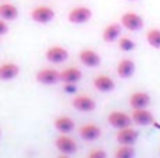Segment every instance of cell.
Wrapping results in <instances>:
<instances>
[{
  "label": "cell",
  "instance_id": "1",
  "mask_svg": "<svg viewBox=\"0 0 160 158\" xmlns=\"http://www.w3.org/2000/svg\"><path fill=\"white\" fill-rule=\"evenodd\" d=\"M121 24L128 31H139L143 28V18L133 11H128V13L122 14Z\"/></svg>",
  "mask_w": 160,
  "mask_h": 158
},
{
  "label": "cell",
  "instance_id": "2",
  "mask_svg": "<svg viewBox=\"0 0 160 158\" xmlns=\"http://www.w3.org/2000/svg\"><path fill=\"white\" fill-rule=\"evenodd\" d=\"M108 123L115 129H124L132 125V118L131 115L125 114L122 111H112L107 118Z\"/></svg>",
  "mask_w": 160,
  "mask_h": 158
},
{
  "label": "cell",
  "instance_id": "3",
  "mask_svg": "<svg viewBox=\"0 0 160 158\" xmlns=\"http://www.w3.org/2000/svg\"><path fill=\"white\" fill-rule=\"evenodd\" d=\"M139 137V133L136 129H133L132 126H128L124 129H118L117 132V142L119 143V146H133L136 143Z\"/></svg>",
  "mask_w": 160,
  "mask_h": 158
},
{
  "label": "cell",
  "instance_id": "4",
  "mask_svg": "<svg viewBox=\"0 0 160 158\" xmlns=\"http://www.w3.org/2000/svg\"><path fill=\"white\" fill-rule=\"evenodd\" d=\"M53 17H55V11L48 6H38L31 11V18L39 24H48L53 20Z\"/></svg>",
  "mask_w": 160,
  "mask_h": 158
},
{
  "label": "cell",
  "instance_id": "5",
  "mask_svg": "<svg viewBox=\"0 0 160 158\" xmlns=\"http://www.w3.org/2000/svg\"><path fill=\"white\" fill-rule=\"evenodd\" d=\"M91 10L88 7H84V6H79V7H75L70 10L69 16H68V20L73 24H84L88 20L91 18Z\"/></svg>",
  "mask_w": 160,
  "mask_h": 158
},
{
  "label": "cell",
  "instance_id": "6",
  "mask_svg": "<svg viewBox=\"0 0 160 158\" xmlns=\"http://www.w3.org/2000/svg\"><path fill=\"white\" fill-rule=\"evenodd\" d=\"M131 118H132V123L139 125V126L153 125V122H155V118H153L152 112L146 108L133 109L132 114H131Z\"/></svg>",
  "mask_w": 160,
  "mask_h": 158
},
{
  "label": "cell",
  "instance_id": "7",
  "mask_svg": "<svg viewBox=\"0 0 160 158\" xmlns=\"http://www.w3.org/2000/svg\"><path fill=\"white\" fill-rule=\"evenodd\" d=\"M37 81L41 84L52 86L61 81V73L56 72L55 69H42L37 73Z\"/></svg>",
  "mask_w": 160,
  "mask_h": 158
},
{
  "label": "cell",
  "instance_id": "8",
  "mask_svg": "<svg viewBox=\"0 0 160 158\" xmlns=\"http://www.w3.org/2000/svg\"><path fill=\"white\" fill-rule=\"evenodd\" d=\"M55 144H56V148H58L62 154H68V156L76 153V150H78V144H76V142L72 139V137L66 136V134L59 136L58 139H56Z\"/></svg>",
  "mask_w": 160,
  "mask_h": 158
},
{
  "label": "cell",
  "instance_id": "9",
  "mask_svg": "<svg viewBox=\"0 0 160 158\" xmlns=\"http://www.w3.org/2000/svg\"><path fill=\"white\" fill-rule=\"evenodd\" d=\"M149 104H150V95L145 91H136L133 94H131L129 97V105L132 109L148 108Z\"/></svg>",
  "mask_w": 160,
  "mask_h": 158
},
{
  "label": "cell",
  "instance_id": "10",
  "mask_svg": "<svg viewBox=\"0 0 160 158\" xmlns=\"http://www.w3.org/2000/svg\"><path fill=\"white\" fill-rule=\"evenodd\" d=\"M80 137L86 142H93V140H97L100 136H101V129L98 128L94 123H86L82 128L79 129Z\"/></svg>",
  "mask_w": 160,
  "mask_h": 158
},
{
  "label": "cell",
  "instance_id": "11",
  "mask_svg": "<svg viewBox=\"0 0 160 158\" xmlns=\"http://www.w3.org/2000/svg\"><path fill=\"white\" fill-rule=\"evenodd\" d=\"M80 62L84 64L86 67H97L101 63V58L100 55L93 49H83L79 55Z\"/></svg>",
  "mask_w": 160,
  "mask_h": 158
},
{
  "label": "cell",
  "instance_id": "12",
  "mask_svg": "<svg viewBox=\"0 0 160 158\" xmlns=\"http://www.w3.org/2000/svg\"><path fill=\"white\" fill-rule=\"evenodd\" d=\"M73 108L78 109L80 112H91L96 109V102L93 98L87 97V95H79L73 100Z\"/></svg>",
  "mask_w": 160,
  "mask_h": 158
},
{
  "label": "cell",
  "instance_id": "13",
  "mask_svg": "<svg viewBox=\"0 0 160 158\" xmlns=\"http://www.w3.org/2000/svg\"><path fill=\"white\" fill-rule=\"evenodd\" d=\"M45 56H47V59L49 62H52V63H62V62H65L69 58V53L62 46H51L49 49L47 50Z\"/></svg>",
  "mask_w": 160,
  "mask_h": 158
},
{
  "label": "cell",
  "instance_id": "14",
  "mask_svg": "<svg viewBox=\"0 0 160 158\" xmlns=\"http://www.w3.org/2000/svg\"><path fill=\"white\" fill-rule=\"evenodd\" d=\"M93 84H94V87H96V90H98V91H101V92H111L115 88L114 80L110 76H105V74L97 76V77L94 78Z\"/></svg>",
  "mask_w": 160,
  "mask_h": 158
},
{
  "label": "cell",
  "instance_id": "15",
  "mask_svg": "<svg viewBox=\"0 0 160 158\" xmlns=\"http://www.w3.org/2000/svg\"><path fill=\"white\" fill-rule=\"evenodd\" d=\"M135 73V62L132 59H122L117 64V74L121 78H129Z\"/></svg>",
  "mask_w": 160,
  "mask_h": 158
},
{
  "label": "cell",
  "instance_id": "16",
  "mask_svg": "<svg viewBox=\"0 0 160 158\" xmlns=\"http://www.w3.org/2000/svg\"><path fill=\"white\" fill-rule=\"evenodd\" d=\"M119 35H121V24H117V22L107 25L104 28V31H102V39L105 42H108V44L119 39Z\"/></svg>",
  "mask_w": 160,
  "mask_h": 158
},
{
  "label": "cell",
  "instance_id": "17",
  "mask_svg": "<svg viewBox=\"0 0 160 158\" xmlns=\"http://www.w3.org/2000/svg\"><path fill=\"white\" fill-rule=\"evenodd\" d=\"M20 69L16 63H4L0 66V80L7 81V80H13L18 76Z\"/></svg>",
  "mask_w": 160,
  "mask_h": 158
},
{
  "label": "cell",
  "instance_id": "18",
  "mask_svg": "<svg viewBox=\"0 0 160 158\" xmlns=\"http://www.w3.org/2000/svg\"><path fill=\"white\" fill-rule=\"evenodd\" d=\"M82 76L83 74L79 69H76V67H68V69H65L61 72V81L76 84L80 78H82Z\"/></svg>",
  "mask_w": 160,
  "mask_h": 158
},
{
  "label": "cell",
  "instance_id": "19",
  "mask_svg": "<svg viewBox=\"0 0 160 158\" xmlns=\"http://www.w3.org/2000/svg\"><path fill=\"white\" fill-rule=\"evenodd\" d=\"M55 129L58 132H61V133L68 134L75 129V122H73V119L69 116H59L58 119L55 120Z\"/></svg>",
  "mask_w": 160,
  "mask_h": 158
},
{
  "label": "cell",
  "instance_id": "20",
  "mask_svg": "<svg viewBox=\"0 0 160 158\" xmlns=\"http://www.w3.org/2000/svg\"><path fill=\"white\" fill-rule=\"evenodd\" d=\"M18 16V10L14 4L10 3H3L0 4V18L2 20H16Z\"/></svg>",
  "mask_w": 160,
  "mask_h": 158
},
{
  "label": "cell",
  "instance_id": "21",
  "mask_svg": "<svg viewBox=\"0 0 160 158\" xmlns=\"http://www.w3.org/2000/svg\"><path fill=\"white\" fill-rule=\"evenodd\" d=\"M146 42L155 49H160V30L152 28L146 32Z\"/></svg>",
  "mask_w": 160,
  "mask_h": 158
},
{
  "label": "cell",
  "instance_id": "22",
  "mask_svg": "<svg viewBox=\"0 0 160 158\" xmlns=\"http://www.w3.org/2000/svg\"><path fill=\"white\" fill-rule=\"evenodd\" d=\"M135 157V148L132 146H121L115 150L114 158H133Z\"/></svg>",
  "mask_w": 160,
  "mask_h": 158
},
{
  "label": "cell",
  "instance_id": "23",
  "mask_svg": "<svg viewBox=\"0 0 160 158\" xmlns=\"http://www.w3.org/2000/svg\"><path fill=\"white\" fill-rule=\"evenodd\" d=\"M118 48L122 52H131V50L135 49V42L128 36H122L118 39Z\"/></svg>",
  "mask_w": 160,
  "mask_h": 158
},
{
  "label": "cell",
  "instance_id": "24",
  "mask_svg": "<svg viewBox=\"0 0 160 158\" xmlns=\"http://www.w3.org/2000/svg\"><path fill=\"white\" fill-rule=\"evenodd\" d=\"M87 158H107V153L101 148H97V150H93L90 154L87 156Z\"/></svg>",
  "mask_w": 160,
  "mask_h": 158
},
{
  "label": "cell",
  "instance_id": "25",
  "mask_svg": "<svg viewBox=\"0 0 160 158\" xmlns=\"http://www.w3.org/2000/svg\"><path fill=\"white\" fill-rule=\"evenodd\" d=\"M63 90L66 92H69V94H73V92H76V86L75 84H72V83H65Z\"/></svg>",
  "mask_w": 160,
  "mask_h": 158
},
{
  "label": "cell",
  "instance_id": "26",
  "mask_svg": "<svg viewBox=\"0 0 160 158\" xmlns=\"http://www.w3.org/2000/svg\"><path fill=\"white\" fill-rule=\"evenodd\" d=\"M8 31V27H7V24H6L4 21H3L2 18H0V35H4L6 32Z\"/></svg>",
  "mask_w": 160,
  "mask_h": 158
},
{
  "label": "cell",
  "instance_id": "27",
  "mask_svg": "<svg viewBox=\"0 0 160 158\" xmlns=\"http://www.w3.org/2000/svg\"><path fill=\"white\" fill-rule=\"evenodd\" d=\"M58 158H69V156H68V154H62V156L58 157Z\"/></svg>",
  "mask_w": 160,
  "mask_h": 158
},
{
  "label": "cell",
  "instance_id": "28",
  "mask_svg": "<svg viewBox=\"0 0 160 158\" xmlns=\"http://www.w3.org/2000/svg\"><path fill=\"white\" fill-rule=\"evenodd\" d=\"M131 2H135V0H131Z\"/></svg>",
  "mask_w": 160,
  "mask_h": 158
}]
</instances>
